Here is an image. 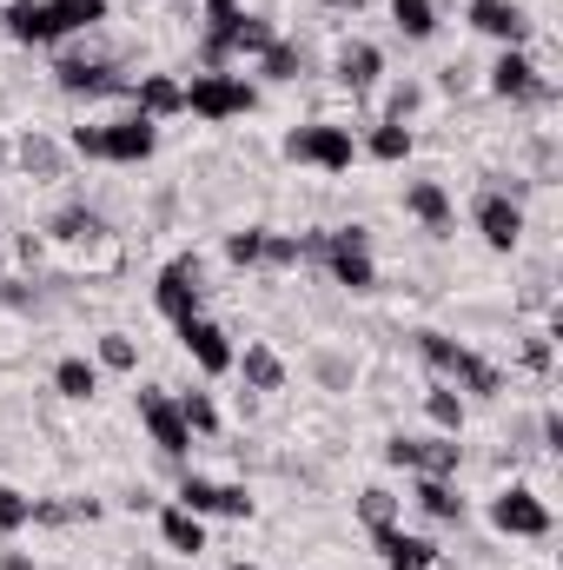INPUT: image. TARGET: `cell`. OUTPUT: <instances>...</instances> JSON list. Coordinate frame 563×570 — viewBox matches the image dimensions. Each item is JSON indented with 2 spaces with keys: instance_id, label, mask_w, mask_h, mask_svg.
<instances>
[{
  "instance_id": "cell-1",
  "label": "cell",
  "mask_w": 563,
  "mask_h": 570,
  "mask_svg": "<svg viewBox=\"0 0 563 570\" xmlns=\"http://www.w3.org/2000/svg\"><path fill=\"white\" fill-rule=\"evenodd\" d=\"M418 345H424V365H431L437 379H457V385H471L477 399H491V392H497V372H491L471 345H457V338H444V332H424Z\"/></svg>"
},
{
  "instance_id": "cell-2",
  "label": "cell",
  "mask_w": 563,
  "mask_h": 570,
  "mask_svg": "<svg viewBox=\"0 0 563 570\" xmlns=\"http://www.w3.org/2000/svg\"><path fill=\"white\" fill-rule=\"evenodd\" d=\"M253 87L246 80H233V73H199L192 87H186V107L199 114V120H233V114H253Z\"/></svg>"
},
{
  "instance_id": "cell-3",
  "label": "cell",
  "mask_w": 563,
  "mask_h": 570,
  "mask_svg": "<svg viewBox=\"0 0 563 570\" xmlns=\"http://www.w3.org/2000/svg\"><path fill=\"white\" fill-rule=\"evenodd\" d=\"M325 259H332L338 285H352V292H372V285H378V266H372V233H365V226L325 233Z\"/></svg>"
},
{
  "instance_id": "cell-4",
  "label": "cell",
  "mask_w": 563,
  "mask_h": 570,
  "mask_svg": "<svg viewBox=\"0 0 563 570\" xmlns=\"http://www.w3.org/2000/svg\"><path fill=\"white\" fill-rule=\"evenodd\" d=\"M491 524H497L504 538H551V504H544L537 491L511 484V491H497V504H491Z\"/></svg>"
},
{
  "instance_id": "cell-5",
  "label": "cell",
  "mask_w": 563,
  "mask_h": 570,
  "mask_svg": "<svg viewBox=\"0 0 563 570\" xmlns=\"http://www.w3.org/2000/svg\"><path fill=\"white\" fill-rule=\"evenodd\" d=\"M152 146H159V127L134 114V120H113V127H93V159H120V166H140L152 159Z\"/></svg>"
},
{
  "instance_id": "cell-6",
  "label": "cell",
  "mask_w": 563,
  "mask_h": 570,
  "mask_svg": "<svg viewBox=\"0 0 563 570\" xmlns=\"http://www.w3.org/2000/svg\"><path fill=\"white\" fill-rule=\"evenodd\" d=\"M385 458L405 464V471H418V478H451L464 451H457V438H392Z\"/></svg>"
},
{
  "instance_id": "cell-7",
  "label": "cell",
  "mask_w": 563,
  "mask_h": 570,
  "mask_svg": "<svg viewBox=\"0 0 563 570\" xmlns=\"http://www.w3.org/2000/svg\"><path fill=\"white\" fill-rule=\"evenodd\" d=\"M285 153H292V159H312V166H325V173H345L358 146H352L345 127H298V134L285 140Z\"/></svg>"
},
{
  "instance_id": "cell-8",
  "label": "cell",
  "mask_w": 563,
  "mask_h": 570,
  "mask_svg": "<svg viewBox=\"0 0 563 570\" xmlns=\"http://www.w3.org/2000/svg\"><path fill=\"white\" fill-rule=\"evenodd\" d=\"M179 338H186V352H192V365H199L206 379L233 372V358H239V352L226 345V332H219L213 318H199V312H192V318H179Z\"/></svg>"
},
{
  "instance_id": "cell-9",
  "label": "cell",
  "mask_w": 563,
  "mask_h": 570,
  "mask_svg": "<svg viewBox=\"0 0 563 570\" xmlns=\"http://www.w3.org/2000/svg\"><path fill=\"white\" fill-rule=\"evenodd\" d=\"M179 511H192V518H246L253 511V498L239 491V484H213V478H186L179 484Z\"/></svg>"
},
{
  "instance_id": "cell-10",
  "label": "cell",
  "mask_w": 563,
  "mask_h": 570,
  "mask_svg": "<svg viewBox=\"0 0 563 570\" xmlns=\"http://www.w3.org/2000/svg\"><path fill=\"white\" fill-rule=\"evenodd\" d=\"M477 233H484L491 253H511V246L524 239V213H517V199H511V193H484V199H477Z\"/></svg>"
},
{
  "instance_id": "cell-11",
  "label": "cell",
  "mask_w": 563,
  "mask_h": 570,
  "mask_svg": "<svg viewBox=\"0 0 563 570\" xmlns=\"http://www.w3.org/2000/svg\"><path fill=\"white\" fill-rule=\"evenodd\" d=\"M152 298H159V312L179 325V318H192L199 312V259H172L159 285H152Z\"/></svg>"
},
{
  "instance_id": "cell-12",
  "label": "cell",
  "mask_w": 563,
  "mask_h": 570,
  "mask_svg": "<svg viewBox=\"0 0 563 570\" xmlns=\"http://www.w3.org/2000/svg\"><path fill=\"white\" fill-rule=\"evenodd\" d=\"M140 419H146V431H152V444H159L166 458H186L192 431H186V419H179V405H172L166 392H140Z\"/></svg>"
},
{
  "instance_id": "cell-13",
  "label": "cell",
  "mask_w": 563,
  "mask_h": 570,
  "mask_svg": "<svg viewBox=\"0 0 563 570\" xmlns=\"http://www.w3.org/2000/svg\"><path fill=\"white\" fill-rule=\"evenodd\" d=\"M491 94H497V100H537V94H544V73L531 67L524 47H504V53H497V67H491Z\"/></svg>"
},
{
  "instance_id": "cell-14",
  "label": "cell",
  "mask_w": 563,
  "mask_h": 570,
  "mask_svg": "<svg viewBox=\"0 0 563 570\" xmlns=\"http://www.w3.org/2000/svg\"><path fill=\"white\" fill-rule=\"evenodd\" d=\"M471 27L491 33V40H504V47H524L531 40V13L511 7V0H471Z\"/></svg>"
},
{
  "instance_id": "cell-15",
  "label": "cell",
  "mask_w": 563,
  "mask_h": 570,
  "mask_svg": "<svg viewBox=\"0 0 563 570\" xmlns=\"http://www.w3.org/2000/svg\"><path fill=\"white\" fill-rule=\"evenodd\" d=\"M405 206H412V219H418L431 239H451V226H457V219H451V199H444V186H437V179H412V186H405Z\"/></svg>"
},
{
  "instance_id": "cell-16",
  "label": "cell",
  "mask_w": 563,
  "mask_h": 570,
  "mask_svg": "<svg viewBox=\"0 0 563 570\" xmlns=\"http://www.w3.org/2000/svg\"><path fill=\"white\" fill-rule=\"evenodd\" d=\"M0 27H7L20 47H47V40H60V27H53L47 0H13V7L0 13Z\"/></svg>"
},
{
  "instance_id": "cell-17",
  "label": "cell",
  "mask_w": 563,
  "mask_h": 570,
  "mask_svg": "<svg viewBox=\"0 0 563 570\" xmlns=\"http://www.w3.org/2000/svg\"><path fill=\"white\" fill-rule=\"evenodd\" d=\"M378 551H385V570H437V544L431 538H405L398 524L378 531Z\"/></svg>"
},
{
  "instance_id": "cell-18",
  "label": "cell",
  "mask_w": 563,
  "mask_h": 570,
  "mask_svg": "<svg viewBox=\"0 0 563 570\" xmlns=\"http://www.w3.org/2000/svg\"><path fill=\"white\" fill-rule=\"evenodd\" d=\"M206 20H213V33H206V73H219V67H226V53H233L239 7H233V0H206Z\"/></svg>"
},
{
  "instance_id": "cell-19",
  "label": "cell",
  "mask_w": 563,
  "mask_h": 570,
  "mask_svg": "<svg viewBox=\"0 0 563 570\" xmlns=\"http://www.w3.org/2000/svg\"><path fill=\"white\" fill-rule=\"evenodd\" d=\"M53 80H60L67 94H113V87H120L100 60H60V67H53Z\"/></svg>"
},
{
  "instance_id": "cell-20",
  "label": "cell",
  "mask_w": 563,
  "mask_h": 570,
  "mask_svg": "<svg viewBox=\"0 0 563 570\" xmlns=\"http://www.w3.org/2000/svg\"><path fill=\"white\" fill-rule=\"evenodd\" d=\"M239 372H246V385L253 392H279L285 385V365H279V352L273 345H246V358H233Z\"/></svg>"
},
{
  "instance_id": "cell-21",
  "label": "cell",
  "mask_w": 563,
  "mask_h": 570,
  "mask_svg": "<svg viewBox=\"0 0 563 570\" xmlns=\"http://www.w3.org/2000/svg\"><path fill=\"white\" fill-rule=\"evenodd\" d=\"M134 100H140L146 120H159V114H179V107H186V87H179V80H166V73H152V80L134 87Z\"/></svg>"
},
{
  "instance_id": "cell-22",
  "label": "cell",
  "mask_w": 563,
  "mask_h": 570,
  "mask_svg": "<svg viewBox=\"0 0 563 570\" xmlns=\"http://www.w3.org/2000/svg\"><path fill=\"white\" fill-rule=\"evenodd\" d=\"M418 511L437 524H457L464 518V498L451 491V478H418Z\"/></svg>"
},
{
  "instance_id": "cell-23",
  "label": "cell",
  "mask_w": 563,
  "mask_h": 570,
  "mask_svg": "<svg viewBox=\"0 0 563 570\" xmlns=\"http://www.w3.org/2000/svg\"><path fill=\"white\" fill-rule=\"evenodd\" d=\"M159 538H166L172 551H186V558H199V551H206V524H199L192 511H179V504L159 518Z\"/></svg>"
},
{
  "instance_id": "cell-24",
  "label": "cell",
  "mask_w": 563,
  "mask_h": 570,
  "mask_svg": "<svg viewBox=\"0 0 563 570\" xmlns=\"http://www.w3.org/2000/svg\"><path fill=\"white\" fill-rule=\"evenodd\" d=\"M378 67H385V60H378V47H365V40H352V47L338 53V73H345V87H358V94L378 80Z\"/></svg>"
},
{
  "instance_id": "cell-25",
  "label": "cell",
  "mask_w": 563,
  "mask_h": 570,
  "mask_svg": "<svg viewBox=\"0 0 563 570\" xmlns=\"http://www.w3.org/2000/svg\"><path fill=\"white\" fill-rule=\"evenodd\" d=\"M47 13H53L60 33H80V27H100L107 20V0H47Z\"/></svg>"
},
{
  "instance_id": "cell-26",
  "label": "cell",
  "mask_w": 563,
  "mask_h": 570,
  "mask_svg": "<svg viewBox=\"0 0 563 570\" xmlns=\"http://www.w3.org/2000/svg\"><path fill=\"white\" fill-rule=\"evenodd\" d=\"M392 20H398L405 40H431L437 33V7L431 0H392Z\"/></svg>"
},
{
  "instance_id": "cell-27",
  "label": "cell",
  "mask_w": 563,
  "mask_h": 570,
  "mask_svg": "<svg viewBox=\"0 0 563 570\" xmlns=\"http://www.w3.org/2000/svg\"><path fill=\"white\" fill-rule=\"evenodd\" d=\"M266 47H279V27L259 20V13H239V27H233V53H266Z\"/></svg>"
},
{
  "instance_id": "cell-28",
  "label": "cell",
  "mask_w": 563,
  "mask_h": 570,
  "mask_svg": "<svg viewBox=\"0 0 563 570\" xmlns=\"http://www.w3.org/2000/svg\"><path fill=\"white\" fill-rule=\"evenodd\" d=\"M53 385H60L67 399H93V392H100V372H93L87 358H60V365H53Z\"/></svg>"
},
{
  "instance_id": "cell-29",
  "label": "cell",
  "mask_w": 563,
  "mask_h": 570,
  "mask_svg": "<svg viewBox=\"0 0 563 570\" xmlns=\"http://www.w3.org/2000/svg\"><path fill=\"white\" fill-rule=\"evenodd\" d=\"M358 518H365V524H372V538H378V531H392V524H398V498H392L385 484H372V491L358 498Z\"/></svg>"
},
{
  "instance_id": "cell-30",
  "label": "cell",
  "mask_w": 563,
  "mask_h": 570,
  "mask_svg": "<svg viewBox=\"0 0 563 570\" xmlns=\"http://www.w3.org/2000/svg\"><path fill=\"white\" fill-rule=\"evenodd\" d=\"M372 159H405V153H412V127H405V120H385V127H372Z\"/></svg>"
},
{
  "instance_id": "cell-31",
  "label": "cell",
  "mask_w": 563,
  "mask_h": 570,
  "mask_svg": "<svg viewBox=\"0 0 563 570\" xmlns=\"http://www.w3.org/2000/svg\"><path fill=\"white\" fill-rule=\"evenodd\" d=\"M424 412H431V425H444V431H464V399H457L451 385H437V392L424 399Z\"/></svg>"
},
{
  "instance_id": "cell-32",
  "label": "cell",
  "mask_w": 563,
  "mask_h": 570,
  "mask_svg": "<svg viewBox=\"0 0 563 570\" xmlns=\"http://www.w3.org/2000/svg\"><path fill=\"white\" fill-rule=\"evenodd\" d=\"M100 365H113V372H134V365H140V345H134L127 332H107V338H100Z\"/></svg>"
},
{
  "instance_id": "cell-33",
  "label": "cell",
  "mask_w": 563,
  "mask_h": 570,
  "mask_svg": "<svg viewBox=\"0 0 563 570\" xmlns=\"http://www.w3.org/2000/svg\"><path fill=\"white\" fill-rule=\"evenodd\" d=\"M20 524H33V498H20L13 484H0V538L20 531Z\"/></svg>"
},
{
  "instance_id": "cell-34",
  "label": "cell",
  "mask_w": 563,
  "mask_h": 570,
  "mask_svg": "<svg viewBox=\"0 0 563 570\" xmlns=\"http://www.w3.org/2000/svg\"><path fill=\"white\" fill-rule=\"evenodd\" d=\"M179 419H186V431H219V405H213L206 392H192V399L179 405Z\"/></svg>"
},
{
  "instance_id": "cell-35",
  "label": "cell",
  "mask_w": 563,
  "mask_h": 570,
  "mask_svg": "<svg viewBox=\"0 0 563 570\" xmlns=\"http://www.w3.org/2000/svg\"><path fill=\"white\" fill-rule=\"evenodd\" d=\"M259 253H266V233H259V226L226 239V259H233V266H259Z\"/></svg>"
},
{
  "instance_id": "cell-36",
  "label": "cell",
  "mask_w": 563,
  "mask_h": 570,
  "mask_svg": "<svg viewBox=\"0 0 563 570\" xmlns=\"http://www.w3.org/2000/svg\"><path fill=\"white\" fill-rule=\"evenodd\" d=\"M259 67H266V80H292V73H298V53H292V47H266V53H259Z\"/></svg>"
},
{
  "instance_id": "cell-37",
  "label": "cell",
  "mask_w": 563,
  "mask_h": 570,
  "mask_svg": "<svg viewBox=\"0 0 563 570\" xmlns=\"http://www.w3.org/2000/svg\"><path fill=\"white\" fill-rule=\"evenodd\" d=\"M259 259H273V266H292L298 259V239H285V233H266V253Z\"/></svg>"
},
{
  "instance_id": "cell-38",
  "label": "cell",
  "mask_w": 563,
  "mask_h": 570,
  "mask_svg": "<svg viewBox=\"0 0 563 570\" xmlns=\"http://www.w3.org/2000/svg\"><path fill=\"white\" fill-rule=\"evenodd\" d=\"M20 159H27V166H40V173H53V146H47V140H27V146H20Z\"/></svg>"
},
{
  "instance_id": "cell-39",
  "label": "cell",
  "mask_w": 563,
  "mask_h": 570,
  "mask_svg": "<svg viewBox=\"0 0 563 570\" xmlns=\"http://www.w3.org/2000/svg\"><path fill=\"white\" fill-rule=\"evenodd\" d=\"M412 107H418V87H398V94H392V120H405Z\"/></svg>"
},
{
  "instance_id": "cell-40",
  "label": "cell",
  "mask_w": 563,
  "mask_h": 570,
  "mask_svg": "<svg viewBox=\"0 0 563 570\" xmlns=\"http://www.w3.org/2000/svg\"><path fill=\"white\" fill-rule=\"evenodd\" d=\"M0 570H33V558H20V551H0Z\"/></svg>"
},
{
  "instance_id": "cell-41",
  "label": "cell",
  "mask_w": 563,
  "mask_h": 570,
  "mask_svg": "<svg viewBox=\"0 0 563 570\" xmlns=\"http://www.w3.org/2000/svg\"><path fill=\"white\" fill-rule=\"evenodd\" d=\"M325 7H365V0H325Z\"/></svg>"
},
{
  "instance_id": "cell-42",
  "label": "cell",
  "mask_w": 563,
  "mask_h": 570,
  "mask_svg": "<svg viewBox=\"0 0 563 570\" xmlns=\"http://www.w3.org/2000/svg\"><path fill=\"white\" fill-rule=\"evenodd\" d=\"M233 570H253V564H233Z\"/></svg>"
},
{
  "instance_id": "cell-43",
  "label": "cell",
  "mask_w": 563,
  "mask_h": 570,
  "mask_svg": "<svg viewBox=\"0 0 563 570\" xmlns=\"http://www.w3.org/2000/svg\"><path fill=\"white\" fill-rule=\"evenodd\" d=\"M0 13H7V7H0Z\"/></svg>"
}]
</instances>
